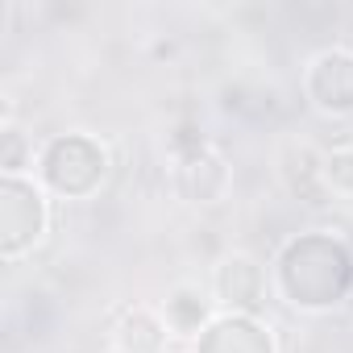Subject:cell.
I'll use <instances>...</instances> for the list:
<instances>
[{
	"label": "cell",
	"instance_id": "cell-1",
	"mask_svg": "<svg viewBox=\"0 0 353 353\" xmlns=\"http://www.w3.org/2000/svg\"><path fill=\"white\" fill-rule=\"evenodd\" d=\"M270 287L291 312H336L353 295V245L332 229H303L279 245L270 262Z\"/></svg>",
	"mask_w": 353,
	"mask_h": 353
},
{
	"label": "cell",
	"instance_id": "cell-2",
	"mask_svg": "<svg viewBox=\"0 0 353 353\" xmlns=\"http://www.w3.org/2000/svg\"><path fill=\"white\" fill-rule=\"evenodd\" d=\"M112 170V154L108 145L88 133V129H67V133H50L38 145V162H34V179L50 192V200H92Z\"/></svg>",
	"mask_w": 353,
	"mask_h": 353
},
{
	"label": "cell",
	"instance_id": "cell-3",
	"mask_svg": "<svg viewBox=\"0 0 353 353\" xmlns=\"http://www.w3.org/2000/svg\"><path fill=\"white\" fill-rule=\"evenodd\" d=\"M50 237V192L34 174H0V258L9 266Z\"/></svg>",
	"mask_w": 353,
	"mask_h": 353
},
{
	"label": "cell",
	"instance_id": "cell-4",
	"mask_svg": "<svg viewBox=\"0 0 353 353\" xmlns=\"http://www.w3.org/2000/svg\"><path fill=\"white\" fill-rule=\"evenodd\" d=\"M299 92L307 108L324 121H353V50L324 46L299 71Z\"/></svg>",
	"mask_w": 353,
	"mask_h": 353
},
{
	"label": "cell",
	"instance_id": "cell-5",
	"mask_svg": "<svg viewBox=\"0 0 353 353\" xmlns=\"http://www.w3.org/2000/svg\"><path fill=\"white\" fill-rule=\"evenodd\" d=\"M266 291H274L270 287V266L258 254H250V250H229L212 266V299H216V312L262 316L266 312Z\"/></svg>",
	"mask_w": 353,
	"mask_h": 353
},
{
	"label": "cell",
	"instance_id": "cell-6",
	"mask_svg": "<svg viewBox=\"0 0 353 353\" xmlns=\"http://www.w3.org/2000/svg\"><path fill=\"white\" fill-rule=\"evenodd\" d=\"M170 188L183 204L196 208L221 204L233 192V166L212 141H204L188 154H170Z\"/></svg>",
	"mask_w": 353,
	"mask_h": 353
},
{
	"label": "cell",
	"instance_id": "cell-7",
	"mask_svg": "<svg viewBox=\"0 0 353 353\" xmlns=\"http://www.w3.org/2000/svg\"><path fill=\"white\" fill-rule=\"evenodd\" d=\"M192 353H279V341L262 316L216 312V320L200 332Z\"/></svg>",
	"mask_w": 353,
	"mask_h": 353
},
{
	"label": "cell",
	"instance_id": "cell-8",
	"mask_svg": "<svg viewBox=\"0 0 353 353\" xmlns=\"http://www.w3.org/2000/svg\"><path fill=\"white\" fill-rule=\"evenodd\" d=\"M158 316H162V324H166V332H170L174 341L196 345L200 332L216 320V299H212V291H204L200 283H174V287L166 291V299L158 303Z\"/></svg>",
	"mask_w": 353,
	"mask_h": 353
},
{
	"label": "cell",
	"instance_id": "cell-9",
	"mask_svg": "<svg viewBox=\"0 0 353 353\" xmlns=\"http://www.w3.org/2000/svg\"><path fill=\"white\" fill-rule=\"evenodd\" d=\"M320 154H324V150H316L312 141H287V145L279 150L283 188H287L299 204H307V208H320V204L332 200L328 188H324V174H320Z\"/></svg>",
	"mask_w": 353,
	"mask_h": 353
},
{
	"label": "cell",
	"instance_id": "cell-10",
	"mask_svg": "<svg viewBox=\"0 0 353 353\" xmlns=\"http://www.w3.org/2000/svg\"><path fill=\"white\" fill-rule=\"evenodd\" d=\"M166 341H170V332H166L158 307H145V303L117 307V316L108 324V345L125 349V353H166Z\"/></svg>",
	"mask_w": 353,
	"mask_h": 353
},
{
	"label": "cell",
	"instance_id": "cell-11",
	"mask_svg": "<svg viewBox=\"0 0 353 353\" xmlns=\"http://www.w3.org/2000/svg\"><path fill=\"white\" fill-rule=\"evenodd\" d=\"M34 162H38L34 137L21 133L13 121H5V129H0V174H30Z\"/></svg>",
	"mask_w": 353,
	"mask_h": 353
},
{
	"label": "cell",
	"instance_id": "cell-12",
	"mask_svg": "<svg viewBox=\"0 0 353 353\" xmlns=\"http://www.w3.org/2000/svg\"><path fill=\"white\" fill-rule=\"evenodd\" d=\"M320 174H324V188L336 200H353V145H332L320 154Z\"/></svg>",
	"mask_w": 353,
	"mask_h": 353
},
{
	"label": "cell",
	"instance_id": "cell-13",
	"mask_svg": "<svg viewBox=\"0 0 353 353\" xmlns=\"http://www.w3.org/2000/svg\"><path fill=\"white\" fill-rule=\"evenodd\" d=\"M104 353H125V349H112V345H108V349H104Z\"/></svg>",
	"mask_w": 353,
	"mask_h": 353
}]
</instances>
